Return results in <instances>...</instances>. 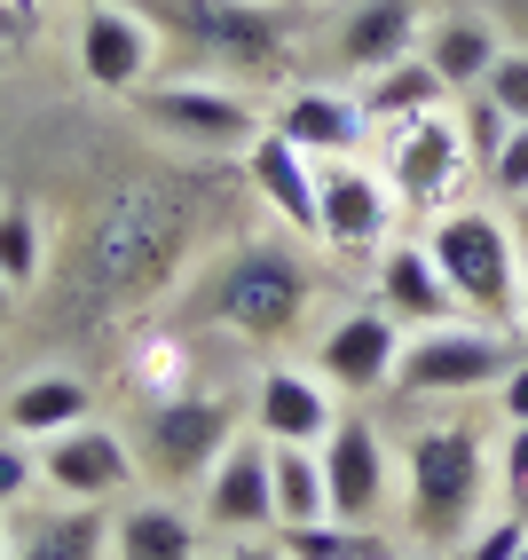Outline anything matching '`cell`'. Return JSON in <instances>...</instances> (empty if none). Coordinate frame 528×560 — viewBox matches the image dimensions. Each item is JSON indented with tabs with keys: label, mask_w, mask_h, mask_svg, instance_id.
<instances>
[{
	"label": "cell",
	"mask_w": 528,
	"mask_h": 560,
	"mask_svg": "<svg viewBox=\"0 0 528 560\" xmlns=\"http://www.w3.org/2000/svg\"><path fill=\"white\" fill-rule=\"evenodd\" d=\"M206 230H213V190L198 174H142L103 190L56 269V316L87 324L166 292Z\"/></svg>",
	"instance_id": "6da1fadb"
},
{
	"label": "cell",
	"mask_w": 528,
	"mask_h": 560,
	"mask_svg": "<svg viewBox=\"0 0 528 560\" xmlns=\"http://www.w3.org/2000/svg\"><path fill=\"white\" fill-rule=\"evenodd\" d=\"M190 316L237 331V340H253V348H277V340H292V331L316 316V260L292 237H237L198 277Z\"/></svg>",
	"instance_id": "7a4b0ae2"
},
{
	"label": "cell",
	"mask_w": 528,
	"mask_h": 560,
	"mask_svg": "<svg viewBox=\"0 0 528 560\" xmlns=\"http://www.w3.org/2000/svg\"><path fill=\"white\" fill-rule=\"evenodd\" d=\"M402 490H410V529L426 545H466V529L489 505V442L473 419H434L402 451Z\"/></svg>",
	"instance_id": "3957f363"
},
{
	"label": "cell",
	"mask_w": 528,
	"mask_h": 560,
	"mask_svg": "<svg viewBox=\"0 0 528 560\" xmlns=\"http://www.w3.org/2000/svg\"><path fill=\"white\" fill-rule=\"evenodd\" d=\"M426 253L442 260L449 292H458V316L473 324H520V245H513V221L489 213V206H442L434 230H426Z\"/></svg>",
	"instance_id": "277c9868"
},
{
	"label": "cell",
	"mask_w": 528,
	"mask_h": 560,
	"mask_svg": "<svg viewBox=\"0 0 528 560\" xmlns=\"http://www.w3.org/2000/svg\"><path fill=\"white\" fill-rule=\"evenodd\" d=\"M159 24L198 63L230 71V88H277L292 71V24L269 0H159Z\"/></svg>",
	"instance_id": "5b68a950"
},
{
	"label": "cell",
	"mask_w": 528,
	"mask_h": 560,
	"mask_svg": "<svg viewBox=\"0 0 528 560\" xmlns=\"http://www.w3.org/2000/svg\"><path fill=\"white\" fill-rule=\"evenodd\" d=\"M134 466L166 490H190L221 466V451L237 442V402L230 395H206V387H174V395H150L142 419H134Z\"/></svg>",
	"instance_id": "8992f818"
},
{
	"label": "cell",
	"mask_w": 528,
	"mask_h": 560,
	"mask_svg": "<svg viewBox=\"0 0 528 560\" xmlns=\"http://www.w3.org/2000/svg\"><path fill=\"white\" fill-rule=\"evenodd\" d=\"M513 371V340L505 324H426V331H402V363H395V387L410 395H434V402H458L481 395Z\"/></svg>",
	"instance_id": "52a82bcc"
},
{
	"label": "cell",
	"mask_w": 528,
	"mask_h": 560,
	"mask_svg": "<svg viewBox=\"0 0 528 560\" xmlns=\"http://www.w3.org/2000/svg\"><path fill=\"white\" fill-rule=\"evenodd\" d=\"M142 127H159L166 142H190V151H253L260 142V110L245 88H221V80H174V88H142Z\"/></svg>",
	"instance_id": "ba28073f"
},
{
	"label": "cell",
	"mask_w": 528,
	"mask_h": 560,
	"mask_svg": "<svg viewBox=\"0 0 528 560\" xmlns=\"http://www.w3.org/2000/svg\"><path fill=\"white\" fill-rule=\"evenodd\" d=\"M395 142H387V190L410 206V213H442L449 206V190L466 182V166H473V151H466V127H458V110H426V119H402V127H387Z\"/></svg>",
	"instance_id": "9c48e42d"
},
{
	"label": "cell",
	"mask_w": 528,
	"mask_h": 560,
	"mask_svg": "<svg viewBox=\"0 0 528 560\" xmlns=\"http://www.w3.org/2000/svg\"><path fill=\"white\" fill-rule=\"evenodd\" d=\"M198 490H206V521L221 537H269L277 529V442L237 434Z\"/></svg>",
	"instance_id": "30bf717a"
},
{
	"label": "cell",
	"mask_w": 528,
	"mask_h": 560,
	"mask_svg": "<svg viewBox=\"0 0 528 560\" xmlns=\"http://www.w3.org/2000/svg\"><path fill=\"white\" fill-rule=\"evenodd\" d=\"M395 363H402V324L379 301L339 308L324 324V340H316V371H324L339 395H379V387H395Z\"/></svg>",
	"instance_id": "8fae6325"
},
{
	"label": "cell",
	"mask_w": 528,
	"mask_h": 560,
	"mask_svg": "<svg viewBox=\"0 0 528 560\" xmlns=\"http://www.w3.org/2000/svg\"><path fill=\"white\" fill-rule=\"evenodd\" d=\"M395 190L379 166H355V159H331L324 182H316V237L331 253H363V245H387L395 230Z\"/></svg>",
	"instance_id": "7c38bea8"
},
{
	"label": "cell",
	"mask_w": 528,
	"mask_h": 560,
	"mask_svg": "<svg viewBox=\"0 0 528 560\" xmlns=\"http://www.w3.org/2000/svg\"><path fill=\"white\" fill-rule=\"evenodd\" d=\"M316 458H324L331 521H355V529H371V521L387 513V442H379V427L339 410V427L316 442Z\"/></svg>",
	"instance_id": "4fadbf2b"
},
{
	"label": "cell",
	"mask_w": 528,
	"mask_h": 560,
	"mask_svg": "<svg viewBox=\"0 0 528 560\" xmlns=\"http://www.w3.org/2000/svg\"><path fill=\"white\" fill-rule=\"evenodd\" d=\"M71 56H80V80L95 95H142L150 71H159V32H150V16H134V9H87Z\"/></svg>",
	"instance_id": "5bb4252c"
},
{
	"label": "cell",
	"mask_w": 528,
	"mask_h": 560,
	"mask_svg": "<svg viewBox=\"0 0 528 560\" xmlns=\"http://www.w3.org/2000/svg\"><path fill=\"white\" fill-rule=\"evenodd\" d=\"M40 474H48V490H63L71 505H103V498H119L142 466H134V442H127L119 427H95V419H87V427L48 434Z\"/></svg>",
	"instance_id": "9a60e30c"
},
{
	"label": "cell",
	"mask_w": 528,
	"mask_h": 560,
	"mask_svg": "<svg viewBox=\"0 0 528 560\" xmlns=\"http://www.w3.org/2000/svg\"><path fill=\"white\" fill-rule=\"evenodd\" d=\"M426 40V0H348V16L331 24V63H348L355 80L419 56Z\"/></svg>",
	"instance_id": "2e32d148"
},
{
	"label": "cell",
	"mask_w": 528,
	"mask_h": 560,
	"mask_svg": "<svg viewBox=\"0 0 528 560\" xmlns=\"http://www.w3.org/2000/svg\"><path fill=\"white\" fill-rule=\"evenodd\" d=\"M339 427V395L324 371H292V363H269L253 380V434H269V442H316Z\"/></svg>",
	"instance_id": "e0dca14e"
},
{
	"label": "cell",
	"mask_w": 528,
	"mask_h": 560,
	"mask_svg": "<svg viewBox=\"0 0 528 560\" xmlns=\"http://www.w3.org/2000/svg\"><path fill=\"white\" fill-rule=\"evenodd\" d=\"M284 142H300L316 166H331V159H355V142L371 135V110H363V95H348V88H292L284 103H277V119H269Z\"/></svg>",
	"instance_id": "ac0fdd59"
},
{
	"label": "cell",
	"mask_w": 528,
	"mask_h": 560,
	"mask_svg": "<svg viewBox=\"0 0 528 560\" xmlns=\"http://www.w3.org/2000/svg\"><path fill=\"white\" fill-rule=\"evenodd\" d=\"M245 174H253V198L269 206L292 237H316V182H324V166L300 151V142H284L277 127H260V142L245 151Z\"/></svg>",
	"instance_id": "d6986e66"
},
{
	"label": "cell",
	"mask_w": 528,
	"mask_h": 560,
	"mask_svg": "<svg viewBox=\"0 0 528 560\" xmlns=\"http://www.w3.org/2000/svg\"><path fill=\"white\" fill-rule=\"evenodd\" d=\"M379 308L402 324V331H426V324H449L458 316V292H449V277H442V260L426 253V237L419 245H387L379 253Z\"/></svg>",
	"instance_id": "ffe728a7"
},
{
	"label": "cell",
	"mask_w": 528,
	"mask_h": 560,
	"mask_svg": "<svg viewBox=\"0 0 528 560\" xmlns=\"http://www.w3.org/2000/svg\"><path fill=\"white\" fill-rule=\"evenodd\" d=\"M9 560H110L103 505H40L9 521Z\"/></svg>",
	"instance_id": "44dd1931"
},
{
	"label": "cell",
	"mask_w": 528,
	"mask_h": 560,
	"mask_svg": "<svg viewBox=\"0 0 528 560\" xmlns=\"http://www.w3.org/2000/svg\"><path fill=\"white\" fill-rule=\"evenodd\" d=\"M87 410H95V387L80 380V371H24V380L9 387V402H0V427L48 442L63 427H87Z\"/></svg>",
	"instance_id": "7402d4cb"
},
{
	"label": "cell",
	"mask_w": 528,
	"mask_h": 560,
	"mask_svg": "<svg viewBox=\"0 0 528 560\" xmlns=\"http://www.w3.org/2000/svg\"><path fill=\"white\" fill-rule=\"evenodd\" d=\"M419 56L442 71L449 95H473L489 80V63L505 56V40H497V24H489V16H434L426 40H419Z\"/></svg>",
	"instance_id": "603a6c76"
},
{
	"label": "cell",
	"mask_w": 528,
	"mask_h": 560,
	"mask_svg": "<svg viewBox=\"0 0 528 560\" xmlns=\"http://www.w3.org/2000/svg\"><path fill=\"white\" fill-rule=\"evenodd\" d=\"M355 95L371 110V127H402V119H426V110H449V88H442V71L426 56H402L387 71H371Z\"/></svg>",
	"instance_id": "cb8c5ba5"
},
{
	"label": "cell",
	"mask_w": 528,
	"mask_h": 560,
	"mask_svg": "<svg viewBox=\"0 0 528 560\" xmlns=\"http://www.w3.org/2000/svg\"><path fill=\"white\" fill-rule=\"evenodd\" d=\"M110 560H206V537L181 505H127V521L110 529Z\"/></svg>",
	"instance_id": "d4e9b609"
},
{
	"label": "cell",
	"mask_w": 528,
	"mask_h": 560,
	"mask_svg": "<svg viewBox=\"0 0 528 560\" xmlns=\"http://www.w3.org/2000/svg\"><path fill=\"white\" fill-rule=\"evenodd\" d=\"M300 521H331L324 458L308 442H277V529H300Z\"/></svg>",
	"instance_id": "484cf974"
},
{
	"label": "cell",
	"mask_w": 528,
	"mask_h": 560,
	"mask_svg": "<svg viewBox=\"0 0 528 560\" xmlns=\"http://www.w3.org/2000/svg\"><path fill=\"white\" fill-rule=\"evenodd\" d=\"M284 560H387L379 529H355V521H300V529H269Z\"/></svg>",
	"instance_id": "4316f807"
},
{
	"label": "cell",
	"mask_w": 528,
	"mask_h": 560,
	"mask_svg": "<svg viewBox=\"0 0 528 560\" xmlns=\"http://www.w3.org/2000/svg\"><path fill=\"white\" fill-rule=\"evenodd\" d=\"M0 277H9L16 292L48 277V237H40V213H32L24 198L0 206Z\"/></svg>",
	"instance_id": "83f0119b"
},
{
	"label": "cell",
	"mask_w": 528,
	"mask_h": 560,
	"mask_svg": "<svg viewBox=\"0 0 528 560\" xmlns=\"http://www.w3.org/2000/svg\"><path fill=\"white\" fill-rule=\"evenodd\" d=\"M520 545H528V521H520V513H489V521H473V529H466L458 560H520Z\"/></svg>",
	"instance_id": "f1b7e54d"
},
{
	"label": "cell",
	"mask_w": 528,
	"mask_h": 560,
	"mask_svg": "<svg viewBox=\"0 0 528 560\" xmlns=\"http://www.w3.org/2000/svg\"><path fill=\"white\" fill-rule=\"evenodd\" d=\"M481 95L505 110L513 127H528V48H505L497 63H489V80H481Z\"/></svg>",
	"instance_id": "f546056e"
},
{
	"label": "cell",
	"mask_w": 528,
	"mask_h": 560,
	"mask_svg": "<svg viewBox=\"0 0 528 560\" xmlns=\"http://www.w3.org/2000/svg\"><path fill=\"white\" fill-rule=\"evenodd\" d=\"M458 127H466V151H473V166H489V159L505 151V135H513V119H505V110L489 103L481 88L466 95V110H458Z\"/></svg>",
	"instance_id": "4dcf8cb0"
},
{
	"label": "cell",
	"mask_w": 528,
	"mask_h": 560,
	"mask_svg": "<svg viewBox=\"0 0 528 560\" xmlns=\"http://www.w3.org/2000/svg\"><path fill=\"white\" fill-rule=\"evenodd\" d=\"M481 174H489V190H497L505 206H520V198H528V127H513V135H505V151L489 159Z\"/></svg>",
	"instance_id": "1f68e13d"
},
{
	"label": "cell",
	"mask_w": 528,
	"mask_h": 560,
	"mask_svg": "<svg viewBox=\"0 0 528 560\" xmlns=\"http://www.w3.org/2000/svg\"><path fill=\"white\" fill-rule=\"evenodd\" d=\"M497 490H505V513L528 521V427L505 434V451H497Z\"/></svg>",
	"instance_id": "d6a6232c"
},
{
	"label": "cell",
	"mask_w": 528,
	"mask_h": 560,
	"mask_svg": "<svg viewBox=\"0 0 528 560\" xmlns=\"http://www.w3.org/2000/svg\"><path fill=\"white\" fill-rule=\"evenodd\" d=\"M497 402H505V419L528 427V355H513V371L497 380Z\"/></svg>",
	"instance_id": "836d02e7"
},
{
	"label": "cell",
	"mask_w": 528,
	"mask_h": 560,
	"mask_svg": "<svg viewBox=\"0 0 528 560\" xmlns=\"http://www.w3.org/2000/svg\"><path fill=\"white\" fill-rule=\"evenodd\" d=\"M24 481H32V458L16 451V442H0V505H16Z\"/></svg>",
	"instance_id": "e575fe53"
},
{
	"label": "cell",
	"mask_w": 528,
	"mask_h": 560,
	"mask_svg": "<svg viewBox=\"0 0 528 560\" xmlns=\"http://www.w3.org/2000/svg\"><path fill=\"white\" fill-rule=\"evenodd\" d=\"M32 24H40V16H32V0H0V48H16Z\"/></svg>",
	"instance_id": "d590c367"
},
{
	"label": "cell",
	"mask_w": 528,
	"mask_h": 560,
	"mask_svg": "<svg viewBox=\"0 0 528 560\" xmlns=\"http://www.w3.org/2000/svg\"><path fill=\"white\" fill-rule=\"evenodd\" d=\"M221 560H284L277 537H237V545H221Z\"/></svg>",
	"instance_id": "8d00e7d4"
},
{
	"label": "cell",
	"mask_w": 528,
	"mask_h": 560,
	"mask_svg": "<svg viewBox=\"0 0 528 560\" xmlns=\"http://www.w3.org/2000/svg\"><path fill=\"white\" fill-rule=\"evenodd\" d=\"M505 221H513V245H520V260H528V198H520V206H513Z\"/></svg>",
	"instance_id": "74e56055"
},
{
	"label": "cell",
	"mask_w": 528,
	"mask_h": 560,
	"mask_svg": "<svg viewBox=\"0 0 528 560\" xmlns=\"http://www.w3.org/2000/svg\"><path fill=\"white\" fill-rule=\"evenodd\" d=\"M9 324H16V284L0 277V331H9Z\"/></svg>",
	"instance_id": "f35d334b"
},
{
	"label": "cell",
	"mask_w": 528,
	"mask_h": 560,
	"mask_svg": "<svg viewBox=\"0 0 528 560\" xmlns=\"http://www.w3.org/2000/svg\"><path fill=\"white\" fill-rule=\"evenodd\" d=\"M520 331H528V269H520Z\"/></svg>",
	"instance_id": "ab89813d"
},
{
	"label": "cell",
	"mask_w": 528,
	"mask_h": 560,
	"mask_svg": "<svg viewBox=\"0 0 528 560\" xmlns=\"http://www.w3.org/2000/svg\"><path fill=\"white\" fill-rule=\"evenodd\" d=\"M0 560H9V513H0Z\"/></svg>",
	"instance_id": "60d3db41"
},
{
	"label": "cell",
	"mask_w": 528,
	"mask_h": 560,
	"mask_svg": "<svg viewBox=\"0 0 528 560\" xmlns=\"http://www.w3.org/2000/svg\"><path fill=\"white\" fill-rule=\"evenodd\" d=\"M387 560H410V552H387Z\"/></svg>",
	"instance_id": "b9f144b4"
},
{
	"label": "cell",
	"mask_w": 528,
	"mask_h": 560,
	"mask_svg": "<svg viewBox=\"0 0 528 560\" xmlns=\"http://www.w3.org/2000/svg\"><path fill=\"white\" fill-rule=\"evenodd\" d=\"M520 16H528V0H520Z\"/></svg>",
	"instance_id": "7bdbcfd3"
},
{
	"label": "cell",
	"mask_w": 528,
	"mask_h": 560,
	"mask_svg": "<svg viewBox=\"0 0 528 560\" xmlns=\"http://www.w3.org/2000/svg\"><path fill=\"white\" fill-rule=\"evenodd\" d=\"M520 560H528V545H520Z\"/></svg>",
	"instance_id": "ee69618b"
}]
</instances>
